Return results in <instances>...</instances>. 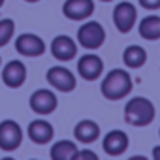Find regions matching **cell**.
<instances>
[{
  "instance_id": "e0dca14e",
  "label": "cell",
  "mask_w": 160,
  "mask_h": 160,
  "mask_svg": "<svg viewBox=\"0 0 160 160\" xmlns=\"http://www.w3.org/2000/svg\"><path fill=\"white\" fill-rule=\"evenodd\" d=\"M122 60L128 68H141L147 62V51L141 45H128L122 53Z\"/></svg>"
},
{
  "instance_id": "7a4b0ae2",
  "label": "cell",
  "mask_w": 160,
  "mask_h": 160,
  "mask_svg": "<svg viewBox=\"0 0 160 160\" xmlns=\"http://www.w3.org/2000/svg\"><path fill=\"white\" fill-rule=\"evenodd\" d=\"M124 119L132 126H147L154 121V106L143 96H136L124 106Z\"/></svg>"
},
{
  "instance_id": "8992f818",
  "label": "cell",
  "mask_w": 160,
  "mask_h": 160,
  "mask_svg": "<svg viewBox=\"0 0 160 160\" xmlns=\"http://www.w3.org/2000/svg\"><path fill=\"white\" fill-rule=\"evenodd\" d=\"M45 79L53 89H57L60 92H72L75 89V75L68 68H62V66L49 68L45 73Z\"/></svg>"
},
{
  "instance_id": "4fadbf2b",
  "label": "cell",
  "mask_w": 160,
  "mask_h": 160,
  "mask_svg": "<svg viewBox=\"0 0 160 160\" xmlns=\"http://www.w3.org/2000/svg\"><path fill=\"white\" fill-rule=\"evenodd\" d=\"M102 147L109 156H119L128 149V136L124 132H121V130H111L104 138Z\"/></svg>"
},
{
  "instance_id": "4316f807",
  "label": "cell",
  "mask_w": 160,
  "mask_h": 160,
  "mask_svg": "<svg viewBox=\"0 0 160 160\" xmlns=\"http://www.w3.org/2000/svg\"><path fill=\"white\" fill-rule=\"evenodd\" d=\"M102 2H113V0H102Z\"/></svg>"
},
{
  "instance_id": "ffe728a7",
  "label": "cell",
  "mask_w": 160,
  "mask_h": 160,
  "mask_svg": "<svg viewBox=\"0 0 160 160\" xmlns=\"http://www.w3.org/2000/svg\"><path fill=\"white\" fill-rule=\"evenodd\" d=\"M70 160H98V154L91 149H81V151H75Z\"/></svg>"
},
{
  "instance_id": "ac0fdd59",
  "label": "cell",
  "mask_w": 160,
  "mask_h": 160,
  "mask_svg": "<svg viewBox=\"0 0 160 160\" xmlns=\"http://www.w3.org/2000/svg\"><path fill=\"white\" fill-rule=\"evenodd\" d=\"M75 151H77V145H75L73 141H70V139H60V141H57V143L51 147L49 154H51V160H70Z\"/></svg>"
},
{
  "instance_id": "6da1fadb",
  "label": "cell",
  "mask_w": 160,
  "mask_h": 160,
  "mask_svg": "<svg viewBox=\"0 0 160 160\" xmlns=\"http://www.w3.org/2000/svg\"><path fill=\"white\" fill-rule=\"evenodd\" d=\"M100 91H102V96L106 100H111V102L122 100L132 91V77H130L128 72H124L121 68H115V70L108 72V75L104 77Z\"/></svg>"
},
{
  "instance_id": "5b68a950",
  "label": "cell",
  "mask_w": 160,
  "mask_h": 160,
  "mask_svg": "<svg viewBox=\"0 0 160 160\" xmlns=\"http://www.w3.org/2000/svg\"><path fill=\"white\" fill-rule=\"evenodd\" d=\"M21 141H23V130L15 121L6 119L0 122V149L15 151V149H19Z\"/></svg>"
},
{
  "instance_id": "9c48e42d",
  "label": "cell",
  "mask_w": 160,
  "mask_h": 160,
  "mask_svg": "<svg viewBox=\"0 0 160 160\" xmlns=\"http://www.w3.org/2000/svg\"><path fill=\"white\" fill-rule=\"evenodd\" d=\"M62 13L70 21H87L94 13V0H66Z\"/></svg>"
},
{
  "instance_id": "603a6c76",
  "label": "cell",
  "mask_w": 160,
  "mask_h": 160,
  "mask_svg": "<svg viewBox=\"0 0 160 160\" xmlns=\"http://www.w3.org/2000/svg\"><path fill=\"white\" fill-rule=\"evenodd\" d=\"M128 160H147V158H145V156H141V154H139V156L136 154V156H130Z\"/></svg>"
},
{
  "instance_id": "52a82bcc",
  "label": "cell",
  "mask_w": 160,
  "mask_h": 160,
  "mask_svg": "<svg viewBox=\"0 0 160 160\" xmlns=\"http://www.w3.org/2000/svg\"><path fill=\"white\" fill-rule=\"evenodd\" d=\"M45 42L36 36V34H30V32H25L21 36H17L15 40V51L23 57H42L45 53Z\"/></svg>"
},
{
  "instance_id": "277c9868",
  "label": "cell",
  "mask_w": 160,
  "mask_h": 160,
  "mask_svg": "<svg viewBox=\"0 0 160 160\" xmlns=\"http://www.w3.org/2000/svg\"><path fill=\"white\" fill-rule=\"evenodd\" d=\"M136 21H138V10L132 2H119L113 10V23L117 27L119 32L122 34H128L134 27H136Z\"/></svg>"
},
{
  "instance_id": "2e32d148",
  "label": "cell",
  "mask_w": 160,
  "mask_h": 160,
  "mask_svg": "<svg viewBox=\"0 0 160 160\" xmlns=\"http://www.w3.org/2000/svg\"><path fill=\"white\" fill-rule=\"evenodd\" d=\"M138 32L143 40H149V42L160 40V17L158 15L143 17L138 25Z\"/></svg>"
},
{
  "instance_id": "7c38bea8",
  "label": "cell",
  "mask_w": 160,
  "mask_h": 160,
  "mask_svg": "<svg viewBox=\"0 0 160 160\" xmlns=\"http://www.w3.org/2000/svg\"><path fill=\"white\" fill-rule=\"evenodd\" d=\"M2 81L10 89H19L27 81V66L21 60H10L2 68Z\"/></svg>"
},
{
  "instance_id": "30bf717a",
  "label": "cell",
  "mask_w": 160,
  "mask_h": 160,
  "mask_svg": "<svg viewBox=\"0 0 160 160\" xmlns=\"http://www.w3.org/2000/svg\"><path fill=\"white\" fill-rule=\"evenodd\" d=\"M77 72L85 81H94L98 79L104 72V62L98 55H92V53H87L83 57H79L77 60Z\"/></svg>"
},
{
  "instance_id": "d4e9b609",
  "label": "cell",
  "mask_w": 160,
  "mask_h": 160,
  "mask_svg": "<svg viewBox=\"0 0 160 160\" xmlns=\"http://www.w3.org/2000/svg\"><path fill=\"white\" fill-rule=\"evenodd\" d=\"M4 2H6V0H0V8H2V6H4Z\"/></svg>"
},
{
  "instance_id": "5bb4252c",
  "label": "cell",
  "mask_w": 160,
  "mask_h": 160,
  "mask_svg": "<svg viewBox=\"0 0 160 160\" xmlns=\"http://www.w3.org/2000/svg\"><path fill=\"white\" fill-rule=\"evenodd\" d=\"M53 124L43 121V119H36L28 124V138L38 143V145H45L53 139Z\"/></svg>"
},
{
  "instance_id": "d6986e66",
  "label": "cell",
  "mask_w": 160,
  "mask_h": 160,
  "mask_svg": "<svg viewBox=\"0 0 160 160\" xmlns=\"http://www.w3.org/2000/svg\"><path fill=\"white\" fill-rule=\"evenodd\" d=\"M15 34V23L13 19H0V47L8 45V42Z\"/></svg>"
},
{
  "instance_id": "9a60e30c",
  "label": "cell",
  "mask_w": 160,
  "mask_h": 160,
  "mask_svg": "<svg viewBox=\"0 0 160 160\" xmlns=\"http://www.w3.org/2000/svg\"><path fill=\"white\" fill-rule=\"evenodd\" d=\"M73 136H75L77 141H81V143H92L100 136V126H98V122H94L91 119H83V121H79L75 124Z\"/></svg>"
},
{
  "instance_id": "3957f363",
  "label": "cell",
  "mask_w": 160,
  "mask_h": 160,
  "mask_svg": "<svg viewBox=\"0 0 160 160\" xmlns=\"http://www.w3.org/2000/svg\"><path fill=\"white\" fill-rule=\"evenodd\" d=\"M77 42L85 49H98L106 42V30L98 21H87L77 30Z\"/></svg>"
},
{
  "instance_id": "f1b7e54d",
  "label": "cell",
  "mask_w": 160,
  "mask_h": 160,
  "mask_svg": "<svg viewBox=\"0 0 160 160\" xmlns=\"http://www.w3.org/2000/svg\"><path fill=\"white\" fill-rule=\"evenodd\" d=\"M158 132H160V130H158Z\"/></svg>"
},
{
  "instance_id": "ba28073f",
  "label": "cell",
  "mask_w": 160,
  "mask_h": 160,
  "mask_svg": "<svg viewBox=\"0 0 160 160\" xmlns=\"http://www.w3.org/2000/svg\"><path fill=\"white\" fill-rule=\"evenodd\" d=\"M28 104H30V109L34 113H38V115H49V113H53L57 109L58 100H57V96H55L53 91H49V89H38V91L32 92Z\"/></svg>"
},
{
  "instance_id": "83f0119b",
  "label": "cell",
  "mask_w": 160,
  "mask_h": 160,
  "mask_svg": "<svg viewBox=\"0 0 160 160\" xmlns=\"http://www.w3.org/2000/svg\"><path fill=\"white\" fill-rule=\"evenodd\" d=\"M0 64H2V60H0Z\"/></svg>"
},
{
  "instance_id": "484cf974",
  "label": "cell",
  "mask_w": 160,
  "mask_h": 160,
  "mask_svg": "<svg viewBox=\"0 0 160 160\" xmlns=\"http://www.w3.org/2000/svg\"><path fill=\"white\" fill-rule=\"evenodd\" d=\"M2 160H13V158H10V156H8V158H2Z\"/></svg>"
},
{
  "instance_id": "44dd1931",
  "label": "cell",
  "mask_w": 160,
  "mask_h": 160,
  "mask_svg": "<svg viewBox=\"0 0 160 160\" xmlns=\"http://www.w3.org/2000/svg\"><path fill=\"white\" fill-rule=\"evenodd\" d=\"M139 6L143 10H149V12H156L160 10V0H138Z\"/></svg>"
},
{
  "instance_id": "8fae6325",
  "label": "cell",
  "mask_w": 160,
  "mask_h": 160,
  "mask_svg": "<svg viewBox=\"0 0 160 160\" xmlns=\"http://www.w3.org/2000/svg\"><path fill=\"white\" fill-rule=\"evenodd\" d=\"M51 55L57 58V60H62V62H68L72 60L75 55H77V43L66 36V34H58L53 38L51 42Z\"/></svg>"
},
{
  "instance_id": "cb8c5ba5",
  "label": "cell",
  "mask_w": 160,
  "mask_h": 160,
  "mask_svg": "<svg viewBox=\"0 0 160 160\" xmlns=\"http://www.w3.org/2000/svg\"><path fill=\"white\" fill-rule=\"evenodd\" d=\"M25 2H30V4H34V2H40V0H25Z\"/></svg>"
},
{
  "instance_id": "7402d4cb",
  "label": "cell",
  "mask_w": 160,
  "mask_h": 160,
  "mask_svg": "<svg viewBox=\"0 0 160 160\" xmlns=\"http://www.w3.org/2000/svg\"><path fill=\"white\" fill-rule=\"evenodd\" d=\"M152 160H160V147L152 149Z\"/></svg>"
}]
</instances>
